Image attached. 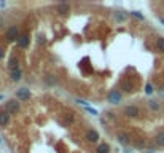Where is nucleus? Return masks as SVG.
<instances>
[{"instance_id": "nucleus-1", "label": "nucleus", "mask_w": 164, "mask_h": 153, "mask_svg": "<svg viewBox=\"0 0 164 153\" xmlns=\"http://www.w3.org/2000/svg\"><path fill=\"white\" fill-rule=\"evenodd\" d=\"M5 110H7L8 113H13V115H14L16 112H19V102H16L14 99L8 101V102H7V107H5Z\"/></svg>"}, {"instance_id": "nucleus-2", "label": "nucleus", "mask_w": 164, "mask_h": 153, "mask_svg": "<svg viewBox=\"0 0 164 153\" xmlns=\"http://www.w3.org/2000/svg\"><path fill=\"white\" fill-rule=\"evenodd\" d=\"M29 96H30V93H29V89H26V88H21L16 91V97L19 101H27Z\"/></svg>"}, {"instance_id": "nucleus-3", "label": "nucleus", "mask_w": 164, "mask_h": 153, "mask_svg": "<svg viewBox=\"0 0 164 153\" xmlns=\"http://www.w3.org/2000/svg\"><path fill=\"white\" fill-rule=\"evenodd\" d=\"M18 38V29L13 26V27H10L8 30H7V40L8 42H13Z\"/></svg>"}, {"instance_id": "nucleus-4", "label": "nucleus", "mask_w": 164, "mask_h": 153, "mask_svg": "<svg viewBox=\"0 0 164 153\" xmlns=\"http://www.w3.org/2000/svg\"><path fill=\"white\" fill-rule=\"evenodd\" d=\"M124 113H126L128 117H139V109H137L136 105H128V107L124 109Z\"/></svg>"}, {"instance_id": "nucleus-5", "label": "nucleus", "mask_w": 164, "mask_h": 153, "mask_svg": "<svg viewBox=\"0 0 164 153\" xmlns=\"http://www.w3.org/2000/svg\"><path fill=\"white\" fill-rule=\"evenodd\" d=\"M10 121V113L7 110H0V126H7Z\"/></svg>"}, {"instance_id": "nucleus-6", "label": "nucleus", "mask_w": 164, "mask_h": 153, "mask_svg": "<svg viewBox=\"0 0 164 153\" xmlns=\"http://www.w3.org/2000/svg\"><path fill=\"white\" fill-rule=\"evenodd\" d=\"M108 101L112 102V104H118L121 101V94L118 91H112V93L108 94Z\"/></svg>"}, {"instance_id": "nucleus-7", "label": "nucleus", "mask_w": 164, "mask_h": 153, "mask_svg": "<svg viewBox=\"0 0 164 153\" xmlns=\"http://www.w3.org/2000/svg\"><path fill=\"white\" fill-rule=\"evenodd\" d=\"M86 139H88L89 142L99 140V133H97V131H94V129H89L88 133H86Z\"/></svg>"}, {"instance_id": "nucleus-8", "label": "nucleus", "mask_w": 164, "mask_h": 153, "mask_svg": "<svg viewBox=\"0 0 164 153\" xmlns=\"http://www.w3.org/2000/svg\"><path fill=\"white\" fill-rule=\"evenodd\" d=\"M18 45H19L21 48H26L29 45V37L27 35H21L19 38H18Z\"/></svg>"}, {"instance_id": "nucleus-9", "label": "nucleus", "mask_w": 164, "mask_h": 153, "mask_svg": "<svg viewBox=\"0 0 164 153\" xmlns=\"http://www.w3.org/2000/svg\"><path fill=\"white\" fill-rule=\"evenodd\" d=\"M21 75H22V72H21V69H14V70H11V80L14 81H19L21 80Z\"/></svg>"}, {"instance_id": "nucleus-10", "label": "nucleus", "mask_w": 164, "mask_h": 153, "mask_svg": "<svg viewBox=\"0 0 164 153\" xmlns=\"http://www.w3.org/2000/svg\"><path fill=\"white\" fill-rule=\"evenodd\" d=\"M67 11H68V5H67V3L57 5V13H59V15H65Z\"/></svg>"}, {"instance_id": "nucleus-11", "label": "nucleus", "mask_w": 164, "mask_h": 153, "mask_svg": "<svg viewBox=\"0 0 164 153\" xmlns=\"http://www.w3.org/2000/svg\"><path fill=\"white\" fill-rule=\"evenodd\" d=\"M156 48L159 49L161 53H164V37H159V38L156 40Z\"/></svg>"}, {"instance_id": "nucleus-12", "label": "nucleus", "mask_w": 164, "mask_h": 153, "mask_svg": "<svg viewBox=\"0 0 164 153\" xmlns=\"http://www.w3.org/2000/svg\"><path fill=\"white\" fill-rule=\"evenodd\" d=\"M108 150H110V147L107 144H102L97 147V153H108Z\"/></svg>"}, {"instance_id": "nucleus-13", "label": "nucleus", "mask_w": 164, "mask_h": 153, "mask_svg": "<svg viewBox=\"0 0 164 153\" xmlns=\"http://www.w3.org/2000/svg\"><path fill=\"white\" fill-rule=\"evenodd\" d=\"M118 140H120V142H121V144H123V145H126V144H128V142H129V139H128V136H126V134L120 133V134H118Z\"/></svg>"}, {"instance_id": "nucleus-14", "label": "nucleus", "mask_w": 164, "mask_h": 153, "mask_svg": "<svg viewBox=\"0 0 164 153\" xmlns=\"http://www.w3.org/2000/svg\"><path fill=\"white\" fill-rule=\"evenodd\" d=\"M8 65H10V69H11V70L18 69V59H16V57H11V59H10V62H8Z\"/></svg>"}, {"instance_id": "nucleus-15", "label": "nucleus", "mask_w": 164, "mask_h": 153, "mask_svg": "<svg viewBox=\"0 0 164 153\" xmlns=\"http://www.w3.org/2000/svg\"><path fill=\"white\" fill-rule=\"evenodd\" d=\"M156 144H158V145H164V133H161V134L156 136Z\"/></svg>"}, {"instance_id": "nucleus-16", "label": "nucleus", "mask_w": 164, "mask_h": 153, "mask_svg": "<svg viewBox=\"0 0 164 153\" xmlns=\"http://www.w3.org/2000/svg\"><path fill=\"white\" fill-rule=\"evenodd\" d=\"M131 15H132V16H136V18H139V19H144V16H142V15H140L139 11H132Z\"/></svg>"}, {"instance_id": "nucleus-17", "label": "nucleus", "mask_w": 164, "mask_h": 153, "mask_svg": "<svg viewBox=\"0 0 164 153\" xmlns=\"http://www.w3.org/2000/svg\"><path fill=\"white\" fill-rule=\"evenodd\" d=\"M150 107H151V109H153V110H155V109H158V107H159V105L156 104V102H155V101H150Z\"/></svg>"}, {"instance_id": "nucleus-18", "label": "nucleus", "mask_w": 164, "mask_h": 153, "mask_svg": "<svg viewBox=\"0 0 164 153\" xmlns=\"http://www.w3.org/2000/svg\"><path fill=\"white\" fill-rule=\"evenodd\" d=\"M145 91H147V94H151V93H153V88H151V85H147Z\"/></svg>"}, {"instance_id": "nucleus-19", "label": "nucleus", "mask_w": 164, "mask_h": 153, "mask_svg": "<svg viewBox=\"0 0 164 153\" xmlns=\"http://www.w3.org/2000/svg\"><path fill=\"white\" fill-rule=\"evenodd\" d=\"M116 19H118V21H123L124 16H123V15H116Z\"/></svg>"}, {"instance_id": "nucleus-20", "label": "nucleus", "mask_w": 164, "mask_h": 153, "mask_svg": "<svg viewBox=\"0 0 164 153\" xmlns=\"http://www.w3.org/2000/svg\"><path fill=\"white\" fill-rule=\"evenodd\" d=\"M2 57H3V51H2V49H0V59H2Z\"/></svg>"}, {"instance_id": "nucleus-21", "label": "nucleus", "mask_w": 164, "mask_h": 153, "mask_svg": "<svg viewBox=\"0 0 164 153\" xmlns=\"http://www.w3.org/2000/svg\"><path fill=\"white\" fill-rule=\"evenodd\" d=\"M161 22H163V24H164V18H161Z\"/></svg>"}, {"instance_id": "nucleus-22", "label": "nucleus", "mask_w": 164, "mask_h": 153, "mask_svg": "<svg viewBox=\"0 0 164 153\" xmlns=\"http://www.w3.org/2000/svg\"><path fill=\"white\" fill-rule=\"evenodd\" d=\"M2 99H3V96H0V101H2Z\"/></svg>"}, {"instance_id": "nucleus-23", "label": "nucleus", "mask_w": 164, "mask_h": 153, "mask_svg": "<svg viewBox=\"0 0 164 153\" xmlns=\"http://www.w3.org/2000/svg\"><path fill=\"white\" fill-rule=\"evenodd\" d=\"M0 26H2V19H0Z\"/></svg>"}, {"instance_id": "nucleus-24", "label": "nucleus", "mask_w": 164, "mask_h": 153, "mask_svg": "<svg viewBox=\"0 0 164 153\" xmlns=\"http://www.w3.org/2000/svg\"><path fill=\"white\" fill-rule=\"evenodd\" d=\"M148 153H153V152H148Z\"/></svg>"}]
</instances>
